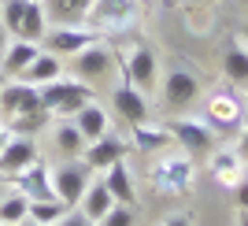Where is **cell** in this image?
<instances>
[{"instance_id":"74e56055","label":"cell","mask_w":248,"mask_h":226,"mask_svg":"<svg viewBox=\"0 0 248 226\" xmlns=\"http://www.w3.org/2000/svg\"><path fill=\"white\" fill-rule=\"evenodd\" d=\"M8 189H11V185H8V178H4V175H0V196H4V193H8Z\"/></svg>"},{"instance_id":"9c48e42d","label":"cell","mask_w":248,"mask_h":226,"mask_svg":"<svg viewBox=\"0 0 248 226\" xmlns=\"http://www.w3.org/2000/svg\"><path fill=\"white\" fill-rule=\"evenodd\" d=\"M11 189H19L26 200H52L56 196V189H52V167H45L41 160H33L30 167H22V171H15V175L8 178ZM60 200V196H56Z\"/></svg>"},{"instance_id":"b9f144b4","label":"cell","mask_w":248,"mask_h":226,"mask_svg":"<svg viewBox=\"0 0 248 226\" xmlns=\"http://www.w3.org/2000/svg\"><path fill=\"white\" fill-rule=\"evenodd\" d=\"M22 226H41V223H30V219H26V223H22Z\"/></svg>"},{"instance_id":"4dcf8cb0","label":"cell","mask_w":248,"mask_h":226,"mask_svg":"<svg viewBox=\"0 0 248 226\" xmlns=\"http://www.w3.org/2000/svg\"><path fill=\"white\" fill-rule=\"evenodd\" d=\"M100 226H137V204H115L100 219Z\"/></svg>"},{"instance_id":"5b68a950","label":"cell","mask_w":248,"mask_h":226,"mask_svg":"<svg viewBox=\"0 0 248 226\" xmlns=\"http://www.w3.org/2000/svg\"><path fill=\"white\" fill-rule=\"evenodd\" d=\"M115 67H119V63H115V48L104 45V41H93L89 48L74 52L71 60H67L71 78H78V82H85V85H100L104 78H111Z\"/></svg>"},{"instance_id":"3957f363","label":"cell","mask_w":248,"mask_h":226,"mask_svg":"<svg viewBox=\"0 0 248 226\" xmlns=\"http://www.w3.org/2000/svg\"><path fill=\"white\" fill-rule=\"evenodd\" d=\"M141 15V0H93V8L85 15V26L96 30L104 37H115V33H126Z\"/></svg>"},{"instance_id":"5bb4252c","label":"cell","mask_w":248,"mask_h":226,"mask_svg":"<svg viewBox=\"0 0 248 226\" xmlns=\"http://www.w3.org/2000/svg\"><path fill=\"white\" fill-rule=\"evenodd\" d=\"M119 74H123L130 85H137L141 93H148L155 85V56H152V48L137 45L134 52H126V60L119 63Z\"/></svg>"},{"instance_id":"ffe728a7","label":"cell","mask_w":248,"mask_h":226,"mask_svg":"<svg viewBox=\"0 0 248 226\" xmlns=\"http://www.w3.org/2000/svg\"><path fill=\"white\" fill-rule=\"evenodd\" d=\"M37 52H41V45L22 41V37H11V45L4 48V56H0V71L8 74V78H19V74L33 63V56H37Z\"/></svg>"},{"instance_id":"f546056e","label":"cell","mask_w":248,"mask_h":226,"mask_svg":"<svg viewBox=\"0 0 248 226\" xmlns=\"http://www.w3.org/2000/svg\"><path fill=\"white\" fill-rule=\"evenodd\" d=\"M26 4L30 0H0V22L11 37H19V26H22V15H26Z\"/></svg>"},{"instance_id":"8992f818","label":"cell","mask_w":248,"mask_h":226,"mask_svg":"<svg viewBox=\"0 0 248 226\" xmlns=\"http://www.w3.org/2000/svg\"><path fill=\"white\" fill-rule=\"evenodd\" d=\"M89 182H93V171H89V163H85L82 156L63 160L60 167H52V189H56V196H60L67 208H78V204H82Z\"/></svg>"},{"instance_id":"8d00e7d4","label":"cell","mask_w":248,"mask_h":226,"mask_svg":"<svg viewBox=\"0 0 248 226\" xmlns=\"http://www.w3.org/2000/svg\"><path fill=\"white\" fill-rule=\"evenodd\" d=\"M8 137H11V130L4 126V119H0V148H4V141H8Z\"/></svg>"},{"instance_id":"6da1fadb","label":"cell","mask_w":248,"mask_h":226,"mask_svg":"<svg viewBox=\"0 0 248 226\" xmlns=\"http://www.w3.org/2000/svg\"><path fill=\"white\" fill-rule=\"evenodd\" d=\"M37 97H41V108L52 115V119H74L85 104L93 100V85H85V82H78V78H67V74H63L56 82L41 85Z\"/></svg>"},{"instance_id":"836d02e7","label":"cell","mask_w":248,"mask_h":226,"mask_svg":"<svg viewBox=\"0 0 248 226\" xmlns=\"http://www.w3.org/2000/svg\"><path fill=\"white\" fill-rule=\"evenodd\" d=\"M237 152L248 160V115H245V123H241V141H237Z\"/></svg>"},{"instance_id":"7c38bea8","label":"cell","mask_w":248,"mask_h":226,"mask_svg":"<svg viewBox=\"0 0 248 226\" xmlns=\"http://www.w3.org/2000/svg\"><path fill=\"white\" fill-rule=\"evenodd\" d=\"M126 156H130V145H126L123 137L111 130V134H104V137H96V141L85 145L82 160L89 163V171H93V175H104L111 163H119V160H126Z\"/></svg>"},{"instance_id":"cb8c5ba5","label":"cell","mask_w":248,"mask_h":226,"mask_svg":"<svg viewBox=\"0 0 248 226\" xmlns=\"http://www.w3.org/2000/svg\"><path fill=\"white\" fill-rule=\"evenodd\" d=\"M130 145H134V152H163L167 145H174L170 141V134H167V126H148V123H137L130 126Z\"/></svg>"},{"instance_id":"e0dca14e","label":"cell","mask_w":248,"mask_h":226,"mask_svg":"<svg viewBox=\"0 0 248 226\" xmlns=\"http://www.w3.org/2000/svg\"><path fill=\"white\" fill-rule=\"evenodd\" d=\"M63 74H67V60H60V56H52L48 48H41L37 56H33V63L19 74V78L41 89V85H48V82H56V78H63Z\"/></svg>"},{"instance_id":"7402d4cb","label":"cell","mask_w":248,"mask_h":226,"mask_svg":"<svg viewBox=\"0 0 248 226\" xmlns=\"http://www.w3.org/2000/svg\"><path fill=\"white\" fill-rule=\"evenodd\" d=\"M111 208H115L111 189L104 185V178H93V182H89V189H85V196H82V204H78V211H82L89 223H100Z\"/></svg>"},{"instance_id":"603a6c76","label":"cell","mask_w":248,"mask_h":226,"mask_svg":"<svg viewBox=\"0 0 248 226\" xmlns=\"http://www.w3.org/2000/svg\"><path fill=\"white\" fill-rule=\"evenodd\" d=\"M52 145L63 160H74V156L85 152V137L71 119H52Z\"/></svg>"},{"instance_id":"d590c367","label":"cell","mask_w":248,"mask_h":226,"mask_svg":"<svg viewBox=\"0 0 248 226\" xmlns=\"http://www.w3.org/2000/svg\"><path fill=\"white\" fill-rule=\"evenodd\" d=\"M8 45H11V33L4 30V22H0V56H4V48H8Z\"/></svg>"},{"instance_id":"e575fe53","label":"cell","mask_w":248,"mask_h":226,"mask_svg":"<svg viewBox=\"0 0 248 226\" xmlns=\"http://www.w3.org/2000/svg\"><path fill=\"white\" fill-rule=\"evenodd\" d=\"M163 226H193V219H189V215H170Z\"/></svg>"},{"instance_id":"ba28073f","label":"cell","mask_w":248,"mask_h":226,"mask_svg":"<svg viewBox=\"0 0 248 226\" xmlns=\"http://www.w3.org/2000/svg\"><path fill=\"white\" fill-rule=\"evenodd\" d=\"M93 41H100V33L89 30V26H48L41 37V48H48L52 56H60V60H71L74 52H82L89 48Z\"/></svg>"},{"instance_id":"83f0119b","label":"cell","mask_w":248,"mask_h":226,"mask_svg":"<svg viewBox=\"0 0 248 226\" xmlns=\"http://www.w3.org/2000/svg\"><path fill=\"white\" fill-rule=\"evenodd\" d=\"M4 126H8L11 134H19V137H37L45 126H52V115L45 112V108H37V112H30V115H15V119H8Z\"/></svg>"},{"instance_id":"d4e9b609","label":"cell","mask_w":248,"mask_h":226,"mask_svg":"<svg viewBox=\"0 0 248 226\" xmlns=\"http://www.w3.org/2000/svg\"><path fill=\"white\" fill-rule=\"evenodd\" d=\"M222 78H226L233 89H245L248 85V48L241 41H233L222 52Z\"/></svg>"},{"instance_id":"7bdbcfd3","label":"cell","mask_w":248,"mask_h":226,"mask_svg":"<svg viewBox=\"0 0 248 226\" xmlns=\"http://www.w3.org/2000/svg\"><path fill=\"white\" fill-rule=\"evenodd\" d=\"M37 4H45V0H37Z\"/></svg>"},{"instance_id":"60d3db41","label":"cell","mask_w":248,"mask_h":226,"mask_svg":"<svg viewBox=\"0 0 248 226\" xmlns=\"http://www.w3.org/2000/svg\"><path fill=\"white\" fill-rule=\"evenodd\" d=\"M4 85H8V74H4V71H0V89H4Z\"/></svg>"},{"instance_id":"30bf717a","label":"cell","mask_w":248,"mask_h":226,"mask_svg":"<svg viewBox=\"0 0 248 226\" xmlns=\"http://www.w3.org/2000/svg\"><path fill=\"white\" fill-rule=\"evenodd\" d=\"M41 108V97H37V85L22 82V78H8V85L0 89V119L8 123L15 115H30Z\"/></svg>"},{"instance_id":"1f68e13d","label":"cell","mask_w":248,"mask_h":226,"mask_svg":"<svg viewBox=\"0 0 248 226\" xmlns=\"http://www.w3.org/2000/svg\"><path fill=\"white\" fill-rule=\"evenodd\" d=\"M233 200H237V211H248V175L233 185Z\"/></svg>"},{"instance_id":"277c9868","label":"cell","mask_w":248,"mask_h":226,"mask_svg":"<svg viewBox=\"0 0 248 226\" xmlns=\"http://www.w3.org/2000/svg\"><path fill=\"white\" fill-rule=\"evenodd\" d=\"M248 115V100L241 97L233 85H218L211 97L204 100V123L215 130V134H222V130H241V123H245Z\"/></svg>"},{"instance_id":"ee69618b","label":"cell","mask_w":248,"mask_h":226,"mask_svg":"<svg viewBox=\"0 0 248 226\" xmlns=\"http://www.w3.org/2000/svg\"><path fill=\"white\" fill-rule=\"evenodd\" d=\"M93 226H100V223H93Z\"/></svg>"},{"instance_id":"f35d334b","label":"cell","mask_w":248,"mask_h":226,"mask_svg":"<svg viewBox=\"0 0 248 226\" xmlns=\"http://www.w3.org/2000/svg\"><path fill=\"white\" fill-rule=\"evenodd\" d=\"M241 45L248 48V22H245V30H241Z\"/></svg>"},{"instance_id":"4fadbf2b","label":"cell","mask_w":248,"mask_h":226,"mask_svg":"<svg viewBox=\"0 0 248 226\" xmlns=\"http://www.w3.org/2000/svg\"><path fill=\"white\" fill-rule=\"evenodd\" d=\"M197 100H200V78L193 71L174 67V71L167 74V82H163V104L174 108V112H186V108H193Z\"/></svg>"},{"instance_id":"484cf974","label":"cell","mask_w":248,"mask_h":226,"mask_svg":"<svg viewBox=\"0 0 248 226\" xmlns=\"http://www.w3.org/2000/svg\"><path fill=\"white\" fill-rule=\"evenodd\" d=\"M30 219V200L19 189H8L0 196V226H22Z\"/></svg>"},{"instance_id":"ab89813d","label":"cell","mask_w":248,"mask_h":226,"mask_svg":"<svg viewBox=\"0 0 248 226\" xmlns=\"http://www.w3.org/2000/svg\"><path fill=\"white\" fill-rule=\"evenodd\" d=\"M237 226H248V211H241V215H237Z\"/></svg>"},{"instance_id":"d6986e66","label":"cell","mask_w":248,"mask_h":226,"mask_svg":"<svg viewBox=\"0 0 248 226\" xmlns=\"http://www.w3.org/2000/svg\"><path fill=\"white\" fill-rule=\"evenodd\" d=\"M93 8V0H45L48 26H85V15Z\"/></svg>"},{"instance_id":"f1b7e54d","label":"cell","mask_w":248,"mask_h":226,"mask_svg":"<svg viewBox=\"0 0 248 226\" xmlns=\"http://www.w3.org/2000/svg\"><path fill=\"white\" fill-rule=\"evenodd\" d=\"M71 208L63 204V200H30V223H41V226H56L63 215H67Z\"/></svg>"},{"instance_id":"7a4b0ae2","label":"cell","mask_w":248,"mask_h":226,"mask_svg":"<svg viewBox=\"0 0 248 226\" xmlns=\"http://www.w3.org/2000/svg\"><path fill=\"white\" fill-rule=\"evenodd\" d=\"M152 185L159 189L163 196H182L193 189V182H197V171H193V156H186L182 148L178 152H159L152 160Z\"/></svg>"},{"instance_id":"8fae6325","label":"cell","mask_w":248,"mask_h":226,"mask_svg":"<svg viewBox=\"0 0 248 226\" xmlns=\"http://www.w3.org/2000/svg\"><path fill=\"white\" fill-rule=\"evenodd\" d=\"M111 108H115V115H119L126 126L148 123V100H145V93L137 89V85H130L123 74H119V85L111 89Z\"/></svg>"},{"instance_id":"9a60e30c","label":"cell","mask_w":248,"mask_h":226,"mask_svg":"<svg viewBox=\"0 0 248 226\" xmlns=\"http://www.w3.org/2000/svg\"><path fill=\"white\" fill-rule=\"evenodd\" d=\"M33 160H37V145H33V137H19V134H11L8 141H4V148H0V175L11 178L15 171L30 167Z\"/></svg>"},{"instance_id":"44dd1931","label":"cell","mask_w":248,"mask_h":226,"mask_svg":"<svg viewBox=\"0 0 248 226\" xmlns=\"http://www.w3.org/2000/svg\"><path fill=\"white\" fill-rule=\"evenodd\" d=\"M71 123L78 126V130H82L85 145H89V141H96V137H104V134H111V115L104 112V108H100L96 100H89V104L82 108V112H78V115L71 119Z\"/></svg>"},{"instance_id":"d6a6232c","label":"cell","mask_w":248,"mask_h":226,"mask_svg":"<svg viewBox=\"0 0 248 226\" xmlns=\"http://www.w3.org/2000/svg\"><path fill=\"white\" fill-rule=\"evenodd\" d=\"M56 226H93V223H89V219H85L82 211H78V208H71V211H67V215H63Z\"/></svg>"},{"instance_id":"4316f807","label":"cell","mask_w":248,"mask_h":226,"mask_svg":"<svg viewBox=\"0 0 248 226\" xmlns=\"http://www.w3.org/2000/svg\"><path fill=\"white\" fill-rule=\"evenodd\" d=\"M45 30H48V15H45V4L30 0V4H26V15H22V26H19V37H22V41L41 45Z\"/></svg>"},{"instance_id":"2e32d148","label":"cell","mask_w":248,"mask_h":226,"mask_svg":"<svg viewBox=\"0 0 248 226\" xmlns=\"http://www.w3.org/2000/svg\"><path fill=\"white\" fill-rule=\"evenodd\" d=\"M211 178H215L222 189H233V185L245 178V156L237 148H222V152H211V163H207Z\"/></svg>"},{"instance_id":"ac0fdd59","label":"cell","mask_w":248,"mask_h":226,"mask_svg":"<svg viewBox=\"0 0 248 226\" xmlns=\"http://www.w3.org/2000/svg\"><path fill=\"white\" fill-rule=\"evenodd\" d=\"M104 185L111 189L115 204H137V185H134V171H130V163L126 160H119V163H111L108 171H104Z\"/></svg>"},{"instance_id":"52a82bcc","label":"cell","mask_w":248,"mask_h":226,"mask_svg":"<svg viewBox=\"0 0 248 226\" xmlns=\"http://www.w3.org/2000/svg\"><path fill=\"white\" fill-rule=\"evenodd\" d=\"M167 134H170V141H174L186 156L215 152V141H218V134L204 123V119H170V123H167Z\"/></svg>"}]
</instances>
